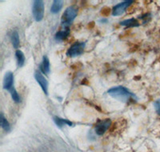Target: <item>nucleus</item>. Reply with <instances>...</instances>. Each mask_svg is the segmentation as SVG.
Instances as JSON below:
<instances>
[{"mask_svg": "<svg viewBox=\"0 0 160 152\" xmlns=\"http://www.w3.org/2000/svg\"><path fill=\"white\" fill-rule=\"evenodd\" d=\"M108 93L112 98L118 99V101L123 102V103H128L129 100L136 99V96L135 94L131 93L128 88L122 86L112 87L108 90Z\"/></svg>", "mask_w": 160, "mask_h": 152, "instance_id": "1", "label": "nucleus"}, {"mask_svg": "<svg viewBox=\"0 0 160 152\" xmlns=\"http://www.w3.org/2000/svg\"><path fill=\"white\" fill-rule=\"evenodd\" d=\"M78 15V10L75 7H69L65 10L62 16V25L64 28H69V26Z\"/></svg>", "mask_w": 160, "mask_h": 152, "instance_id": "2", "label": "nucleus"}, {"mask_svg": "<svg viewBox=\"0 0 160 152\" xmlns=\"http://www.w3.org/2000/svg\"><path fill=\"white\" fill-rule=\"evenodd\" d=\"M32 14L36 22L42 21L44 17V3L41 0H35L33 2Z\"/></svg>", "mask_w": 160, "mask_h": 152, "instance_id": "3", "label": "nucleus"}, {"mask_svg": "<svg viewBox=\"0 0 160 152\" xmlns=\"http://www.w3.org/2000/svg\"><path fill=\"white\" fill-rule=\"evenodd\" d=\"M86 43L84 42H78L73 44L67 51V55L68 57H76L83 53L85 49Z\"/></svg>", "mask_w": 160, "mask_h": 152, "instance_id": "4", "label": "nucleus"}, {"mask_svg": "<svg viewBox=\"0 0 160 152\" xmlns=\"http://www.w3.org/2000/svg\"><path fill=\"white\" fill-rule=\"evenodd\" d=\"M133 3H134L133 1H124V2L117 4L116 6H115V7L113 8L112 15H114V16H119V15H122V14L125 12L126 10L128 9Z\"/></svg>", "mask_w": 160, "mask_h": 152, "instance_id": "5", "label": "nucleus"}, {"mask_svg": "<svg viewBox=\"0 0 160 152\" xmlns=\"http://www.w3.org/2000/svg\"><path fill=\"white\" fill-rule=\"evenodd\" d=\"M35 78L36 79L37 83L39 84V86L42 88V91L44 92V94H48V82L47 80V79L42 75V72L40 71H37L35 72Z\"/></svg>", "mask_w": 160, "mask_h": 152, "instance_id": "6", "label": "nucleus"}, {"mask_svg": "<svg viewBox=\"0 0 160 152\" xmlns=\"http://www.w3.org/2000/svg\"><path fill=\"white\" fill-rule=\"evenodd\" d=\"M111 124V121L109 119H107L103 120V121H101L99 123H98L95 128V134H98V135H102L104 133L108 130V128L110 127Z\"/></svg>", "mask_w": 160, "mask_h": 152, "instance_id": "7", "label": "nucleus"}, {"mask_svg": "<svg viewBox=\"0 0 160 152\" xmlns=\"http://www.w3.org/2000/svg\"><path fill=\"white\" fill-rule=\"evenodd\" d=\"M3 88L9 92L13 88H15L14 87V74L11 71L6 73L5 76H4Z\"/></svg>", "mask_w": 160, "mask_h": 152, "instance_id": "8", "label": "nucleus"}, {"mask_svg": "<svg viewBox=\"0 0 160 152\" xmlns=\"http://www.w3.org/2000/svg\"><path fill=\"white\" fill-rule=\"evenodd\" d=\"M40 71L44 74H48L50 73V61L47 56H43L42 63L39 66Z\"/></svg>", "mask_w": 160, "mask_h": 152, "instance_id": "9", "label": "nucleus"}, {"mask_svg": "<svg viewBox=\"0 0 160 152\" xmlns=\"http://www.w3.org/2000/svg\"><path fill=\"white\" fill-rule=\"evenodd\" d=\"M70 34V30L69 28H64L62 31H59L55 34V38L56 41L58 42H61V41H63L66 38L69 36Z\"/></svg>", "mask_w": 160, "mask_h": 152, "instance_id": "10", "label": "nucleus"}, {"mask_svg": "<svg viewBox=\"0 0 160 152\" xmlns=\"http://www.w3.org/2000/svg\"><path fill=\"white\" fill-rule=\"evenodd\" d=\"M53 120L55 122V123L56 124L57 127H58L59 128L62 127L63 126L68 125L69 127L73 125V123H71V121H69L68 119H62L60 118V117H58V116H55L54 118H53Z\"/></svg>", "mask_w": 160, "mask_h": 152, "instance_id": "11", "label": "nucleus"}, {"mask_svg": "<svg viewBox=\"0 0 160 152\" xmlns=\"http://www.w3.org/2000/svg\"><path fill=\"white\" fill-rule=\"evenodd\" d=\"M63 3L62 1H60V0H55L53 1V3L51 5V12L53 14H58L62 8V6H63Z\"/></svg>", "mask_w": 160, "mask_h": 152, "instance_id": "12", "label": "nucleus"}, {"mask_svg": "<svg viewBox=\"0 0 160 152\" xmlns=\"http://www.w3.org/2000/svg\"><path fill=\"white\" fill-rule=\"evenodd\" d=\"M120 24H121V26L127 27H135L139 26V23L135 18H129V19L123 20L120 23Z\"/></svg>", "mask_w": 160, "mask_h": 152, "instance_id": "13", "label": "nucleus"}, {"mask_svg": "<svg viewBox=\"0 0 160 152\" xmlns=\"http://www.w3.org/2000/svg\"><path fill=\"white\" fill-rule=\"evenodd\" d=\"M15 56L17 58V63H18V67H23L25 64V55H24L23 52L20 50H17L15 52Z\"/></svg>", "mask_w": 160, "mask_h": 152, "instance_id": "14", "label": "nucleus"}, {"mask_svg": "<svg viewBox=\"0 0 160 152\" xmlns=\"http://www.w3.org/2000/svg\"><path fill=\"white\" fill-rule=\"evenodd\" d=\"M11 43H12V45L14 47L15 49H18L20 46V40H19V35H18V33L16 31H14L11 34Z\"/></svg>", "mask_w": 160, "mask_h": 152, "instance_id": "15", "label": "nucleus"}, {"mask_svg": "<svg viewBox=\"0 0 160 152\" xmlns=\"http://www.w3.org/2000/svg\"><path fill=\"white\" fill-rule=\"evenodd\" d=\"M0 121H1V127H2V128L5 130L6 132L11 131V126H10L9 122L7 120V119L4 117L2 114H1V116H0Z\"/></svg>", "mask_w": 160, "mask_h": 152, "instance_id": "16", "label": "nucleus"}, {"mask_svg": "<svg viewBox=\"0 0 160 152\" xmlns=\"http://www.w3.org/2000/svg\"><path fill=\"white\" fill-rule=\"evenodd\" d=\"M10 94H11V98H12L13 101L16 103H19L21 102V98H20L19 94H18V91L15 90V88H13L11 91H10Z\"/></svg>", "mask_w": 160, "mask_h": 152, "instance_id": "17", "label": "nucleus"}, {"mask_svg": "<svg viewBox=\"0 0 160 152\" xmlns=\"http://www.w3.org/2000/svg\"><path fill=\"white\" fill-rule=\"evenodd\" d=\"M154 106H155V109L156 110L157 114L160 115V99L156 100L154 103Z\"/></svg>", "mask_w": 160, "mask_h": 152, "instance_id": "18", "label": "nucleus"}, {"mask_svg": "<svg viewBox=\"0 0 160 152\" xmlns=\"http://www.w3.org/2000/svg\"><path fill=\"white\" fill-rule=\"evenodd\" d=\"M100 23H108V19L105 18H102L101 19H99Z\"/></svg>", "mask_w": 160, "mask_h": 152, "instance_id": "19", "label": "nucleus"}]
</instances>
